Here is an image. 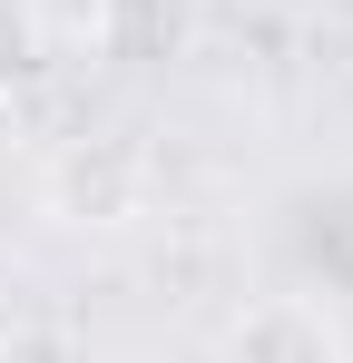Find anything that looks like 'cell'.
I'll return each instance as SVG.
<instances>
[{
	"label": "cell",
	"mask_w": 353,
	"mask_h": 363,
	"mask_svg": "<svg viewBox=\"0 0 353 363\" xmlns=\"http://www.w3.org/2000/svg\"><path fill=\"white\" fill-rule=\"evenodd\" d=\"M216 363H353V334L324 295H245L216 334Z\"/></svg>",
	"instance_id": "2"
},
{
	"label": "cell",
	"mask_w": 353,
	"mask_h": 363,
	"mask_svg": "<svg viewBox=\"0 0 353 363\" xmlns=\"http://www.w3.org/2000/svg\"><path fill=\"white\" fill-rule=\"evenodd\" d=\"M30 79H40V20H30L20 0H0V108H10Z\"/></svg>",
	"instance_id": "3"
},
{
	"label": "cell",
	"mask_w": 353,
	"mask_h": 363,
	"mask_svg": "<svg viewBox=\"0 0 353 363\" xmlns=\"http://www.w3.org/2000/svg\"><path fill=\"white\" fill-rule=\"evenodd\" d=\"M147 186H157V167H147V147L128 128L69 138L50 157V216H69V226H128V216H147Z\"/></svg>",
	"instance_id": "1"
}]
</instances>
